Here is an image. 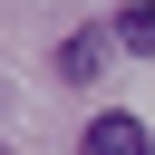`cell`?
Returning <instances> with one entry per match:
<instances>
[{"instance_id": "cell-3", "label": "cell", "mask_w": 155, "mask_h": 155, "mask_svg": "<svg viewBox=\"0 0 155 155\" xmlns=\"http://www.w3.org/2000/svg\"><path fill=\"white\" fill-rule=\"evenodd\" d=\"M116 48H136V58H155V0H136V10H116Z\"/></svg>"}, {"instance_id": "cell-1", "label": "cell", "mask_w": 155, "mask_h": 155, "mask_svg": "<svg viewBox=\"0 0 155 155\" xmlns=\"http://www.w3.org/2000/svg\"><path fill=\"white\" fill-rule=\"evenodd\" d=\"M78 155H155V145H145V126H136L126 107H107V116H87V136H78Z\"/></svg>"}, {"instance_id": "cell-4", "label": "cell", "mask_w": 155, "mask_h": 155, "mask_svg": "<svg viewBox=\"0 0 155 155\" xmlns=\"http://www.w3.org/2000/svg\"><path fill=\"white\" fill-rule=\"evenodd\" d=\"M0 155H10V145H0Z\"/></svg>"}, {"instance_id": "cell-2", "label": "cell", "mask_w": 155, "mask_h": 155, "mask_svg": "<svg viewBox=\"0 0 155 155\" xmlns=\"http://www.w3.org/2000/svg\"><path fill=\"white\" fill-rule=\"evenodd\" d=\"M97 68H107V39H97V29H78V39L58 48V78H78V87H87Z\"/></svg>"}]
</instances>
